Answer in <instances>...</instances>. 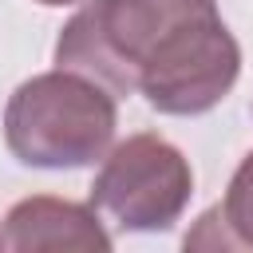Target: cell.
<instances>
[{
  "label": "cell",
  "mask_w": 253,
  "mask_h": 253,
  "mask_svg": "<svg viewBox=\"0 0 253 253\" xmlns=\"http://www.w3.org/2000/svg\"><path fill=\"white\" fill-rule=\"evenodd\" d=\"M111 245L115 241L91 202L83 206V202H67V198H51V194L16 202L0 229V249H8V253H55V249L95 253V249H111Z\"/></svg>",
  "instance_id": "obj_4"
},
{
  "label": "cell",
  "mask_w": 253,
  "mask_h": 253,
  "mask_svg": "<svg viewBox=\"0 0 253 253\" xmlns=\"http://www.w3.org/2000/svg\"><path fill=\"white\" fill-rule=\"evenodd\" d=\"M217 213L233 237V249H253V150L237 162Z\"/></svg>",
  "instance_id": "obj_5"
},
{
  "label": "cell",
  "mask_w": 253,
  "mask_h": 253,
  "mask_svg": "<svg viewBox=\"0 0 253 253\" xmlns=\"http://www.w3.org/2000/svg\"><path fill=\"white\" fill-rule=\"evenodd\" d=\"M36 4H43V8H67V4H83V0H36Z\"/></svg>",
  "instance_id": "obj_7"
},
{
  "label": "cell",
  "mask_w": 253,
  "mask_h": 253,
  "mask_svg": "<svg viewBox=\"0 0 253 253\" xmlns=\"http://www.w3.org/2000/svg\"><path fill=\"white\" fill-rule=\"evenodd\" d=\"M186 249H233V237H229V229L221 225L217 206L206 210V213L198 217V225L186 233Z\"/></svg>",
  "instance_id": "obj_6"
},
{
  "label": "cell",
  "mask_w": 253,
  "mask_h": 253,
  "mask_svg": "<svg viewBox=\"0 0 253 253\" xmlns=\"http://www.w3.org/2000/svg\"><path fill=\"white\" fill-rule=\"evenodd\" d=\"M119 130L115 95L67 67L24 79L4 107V142L20 166L83 170L95 166Z\"/></svg>",
  "instance_id": "obj_2"
},
{
  "label": "cell",
  "mask_w": 253,
  "mask_h": 253,
  "mask_svg": "<svg viewBox=\"0 0 253 253\" xmlns=\"http://www.w3.org/2000/svg\"><path fill=\"white\" fill-rule=\"evenodd\" d=\"M194 198L190 158L162 134L138 130L115 142L99 158L91 182V206L103 221L123 233H162L170 229Z\"/></svg>",
  "instance_id": "obj_3"
},
{
  "label": "cell",
  "mask_w": 253,
  "mask_h": 253,
  "mask_svg": "<svg viewBox=\"0 0 253 253\" xmlns=\"http://www.w3.org/2000/svg\"><path fill=\"white\" fill-rule=\"evenodd\" d=\"M55 67L142 95L158 115L213 111L241 75V43L217 0H87L55 40Z\"/></svg>",
  "instance_id": "obj_1"
}]
</instances>
